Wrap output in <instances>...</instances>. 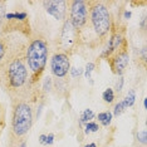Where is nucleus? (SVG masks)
<instances>
[{
  "instance_id": "obj_24",
  "label": "nucleus",
  "mask_w": 147,
  "mask_h": 147,
  "mask_svg": "<svg viewBox=\"0 0 147 147\" xmlns=\"http://www.w3.org/2000/svg\"><path fill=\"white\" fill-rule=\"evenodd\" d=\"M131 15H132V13H131V11L126 10L125 13H123V19H126V20H128V19L131 18Z\"/></svg>"
},
{
  "instance_id": "obj_22",
  "label": "nucleus",
  "mask_w": 147,
  "mask_h": 147,
  "mask_svg": "<svg viewBox=\"0 0 147 147\" xmlns=\"http://www.w3.org/2000/svg\"><path fill=\"white\" fill-rule=\"evenodd\" d=\"M51 86H52V79L51 78H47L44 81V87H43V89H44L45 92H49V91H51Z\"/></svg>"
},
{
  "instance_id": "obj_5",
  "label": "nucleus",
  "mask_w": 147,
  "mask_h": 147,
  "mask_svg": "<svg viewBox=\"0 0 147 147\" xmlns=\"http://www.w3.org/2000/svg\"><path fill=\"white\" fill-rule=\"evenodd\" d=\"M81 42V30L76 28L68 19L63 22L61 33H59V48L63 53H72Z\"/></svg>"
},
{
  "instance_id": "obj_2",
  "label": "nucleus",
  "mask_w": 147,
  "mask_h": 147,
  "mask_svg": "<svg viewBox=\"0 0 147 147\" xmlns=\"http://www.w3.org/2000/svg\"><path fill=\"white\" fill-rule=\"evenodd\" d=\"M3 68V79L5 81L9 91L18 92L28 84L29 72L24 58L15 55L14 58L5 62Z\"/></svg>"
},
{
  "instance_id": "obj_11",
  "label": "nucleus",
  "mask_w": 147,
  "mask_h": 147,
  "mask_svg": "<svg viewBox=\"0 0 147 147\" xmlns=\"http://www.w3.org/2000/svg\"><path fill=\"white\" fill-rule=\"evenodd\" d=\"M96 117L94 115V112L92 111V109H89V108H87L84 109V111L82 112V115H81V119H79V125L83 126V125H86L87 122H91L93 118Z\"/></svg>"
},
{
  "instance_id": "obj_17",
  "label": "nucleus",
  "mask_w": 147,
  "mask_h": 147,
  "mask_svg": "<svg viewBox=\"0 0 147 147\" xmlns=\"http://www.w3.org/2000/svg\"><path fill=\"white\" fill-rule=\"evenodd\" d=\"M6 52H8V45H6L5 40L0 39V64L4 62V58L6 55Z\"/></svg>"
},
{
  "instance_id": "obj_3",
  "label": "nucleus",
  "mask_w": 147,
  "mask_h": 147,
  "mask_svg": "<svg viewBox=\"0 0 147 147\" xmlns=\"http://www.w3.org/2000/svg\"><path fill=\"white\" fill-rule=\"evenodd\" d=\"M88 20L94 35L101 40H105L112 29V16L106 4L101 1H89Z\"/></svg>"
},
{
  "instance_id": "obj_26",
  "label": "nucleus",
  "mask_w": 147,
  "mask_h": 147,
  "mask_svg": "<svg viewBox=\"0 0 147 147\" xmlns=\"http://www.w3.org/2000/svg\"><path fill=\"white\" fill-rule=\"evenodd\" d=\"M141 26H142V29H143V30H145V29H146V18H145V16H143V18H142Z\"/></svg>"
},
{
  "instance_id": "obj_25",
  "label": "nucleus",
  "mask_w": 147,
  "mask_h": 147,
  "mask_svg": "<svg viewBox=\"0 0 147 147\" xmlns=\"http://www.w3.org/2000/svg\"><path fill=\"white\" fill-rule=\"evenodd\" d=\"M141 55H142V61H143V62H146V59H147V55H146V47H143V48H142Z\"/></svg>"
},
{
  "instance_id": "obj_28",
  "label": "nucleus",
  "mask_w": 147,
  "mask_h": 147,
  "mask_svg": "<svg viewBox=\"0 0 147 147\" xmlns=\"http://www.w3.org/2000/svg\"><path fill=\"white\" fill-rule=\"evenodd\" d=\"M19 147H26V142H25V141H23V142L20 143V146H19Z\"/></svg>"
},
{
  "instance_id": "obj_4",
  "label": "nucleus",
  "mask_w": 147,
  "mask_h": 147,
  "mask_svg": "<svg viewBox=\"0 0 147 147\" xmlns=\"http://www.w3.org/2000/svg\"><path fill=\"white\" fill-rule=\"evenodd\" d=\"M33 121H34V116L30 105L24 101L16 102L13 108L11 117V131L14 136L20 138L28 135L33 126Z\"/></svg>"
},
{
  "instance_id": "obj_13",
  "label": "nucleus",
  "mask_w": 147,
  "mask_h": 147,
  "mask_svg": "<svg viewBox=\"0 0 147 147\" xmlns=\"http://www.w3.org/2000/svg\"><path fill=\"white\" fill-rule=\"evenodd\" d=\"M102 99L105 101V103H112L115 101V91L112 88H107L105 92L102 93Z\"/></svg>"
},
{
  "instance_id": "obj_14",
  "label": "nucleus",
  "mask_w": 147,
  "mask_h": 147,
  "mask_svg": "<svg viewBox=\"0 0 147 147\" xmlns=\"http://www.w3.org/2000/svg\"><path fill=\"white\" fill-rule=\"evenodd\" d=\"M94 68H96V64L93 62H88L86 64V68H84V77L87 79H88L89 82H91V84H93V81H92V72L94 71Z\"/></svg>"
},
{
  "instance_id": "obj_6",
  "label": "nucleus",
  "mask_w": 147,
  "mask_h": 147,
  "mask_svg": "<svg viewBox=\"0 0 147 147\" xmlns=\"http://www.w3.org/2000/svg\"><path fill=\"white\" fill-rule=\"evenodd\" d=\"M69 19L68 20L78 30L83 29L88 24V3L83 0L69 1Z\"/></svg>"
},
{
  "instance_id": "obj_19",
  "label": "nucleus",
  "mask_w": 147,
  "mask_h": 147,
  "mask_svg": "<svg viewBox=\"0 0 147 147\" xmlns=\"http://www.w3.org/2000/svg\"><path fill=\"white\" fill-rule=\"evenodd\" d=\"M69 73H71V76L73 78H79L82 74H83V69L82 68H76V67H71V69H69Z\"/></svg>"
},
{
  "instance_id": "obj_1",
  "label": "nucleus",
  "mask_w": 147,
  "mask_h": 147,
  "mask_svg": "<svg viewBox=\"0 0 147 147\" xmlns=\"http://www.w3.org/2000/svg\"><path fill=\"white\" fill-rule=\"evenodd\" d=\"M49 55V44L44 38L35 36L25 48L24 59L32 73V82H35L44 72Z\"/></svg>"
},
{
  "instance_id": "obj_8",
  "label": "nucleus",
  "mask_w": 147,
  "mask_h": 147,
  "mask_svg": "<svg viewBox=\"0 0 147 147\" xmlns=\"http://www.w3.org/2000/svg\"><path fill=\"white\" fill-rule=\"evenodd\" d=\"M108 61H109V65H111L112 72L118 77H121L125 73L129 63V54H128V51H127V44L125 47H122L118 52H116Z\"/></svg>"
},
{
  "instance_id": "obj_29",
  "label": "nucleus",
  "mask_w": 147,
  "mask_h": 147,
  "mask_svg": "<svg viewBox=\"0 0 147 147\" xmlns=\"http://www.w3.org/2000/svg\"><path fill=\"white\" fill-rule=\"evenodd\" d=\"M143 107H145V109L147 108V101L146 99H143Z\"/></svg>"
},
{
  "instance_id": "obj_18",
  "label": "nucleus",
  "mask_w": 147,
  "mask_h": 147,
  "mask_svg": "<svg viewBox=\"0 0 147 147\" xmlns=\"http://www.w3.org/2000/svg\"><path fill=\"white\" fill-rule=\"evenodd\" d=\"M136 137H137V141H138L140 143L146 145V142H147V132H146V129H142V131L137 132Z\"/></svg>"
},
{
  "instance_id": "obj_20",
  "label": "nucleus",
  "mask_w": 147,
  "mask_h": 147,
  "mask_svg": "<svg viewBox=\"0 0 147 147\" xmlns=\"http://www.w3.org/2000/svg\"><path fill=\"white\" fill-rule=\"evenodd\" d=\"M123 84H125V79H123V77H118V81L116 82V87H115V89L117 92H122V88H123Z\"/></svg>"
},
{
  "instance_id": "obj_21",
  "label": "nucleus",
  "mask_w": 147,
  "mask_h": 147,
  "mask_svg": "<svg viewBox=\"0 0 147 147\" xmlns=\"http://www.w3.org/2000/svg\"><path fill=\"white\" fill-rule=\"evenodd\" d=\"M53 143H54V135H53V133H49V135H47L44 146H51Z\"/></svg>"
},
{
  "instance_id": "obj_27",
  "label": "nucleus",
  "mask_w": 147,
  "mask_h": 147,
  "mask_svg": "<svg viewBox=\"0 0 147 147\" xmlns=\"http://www.w3.org/2000/svg\"><path fill=\"white\" fill-rule=\"evenodd\" d=\"M84 147H97V145L94 142H92V143H88V145H86Z\"/></svg>"
},
{
  "instance_id": "obj_9",
  "label": "nucleus",
  "mask_w": 147,
  "mask_h": 147,
  "mask_svg": "<svg viewBox=\"0 0 147 147\" xmlns=\"http://www.w3.org/2000/svg\"><path fill=\"white\" fill-rule=\"evenodd\" d=\"M67 5L68 3L63 0H49V1H43L47 14L52 15L55 20H65L67 16Z\"/></svg>"
},
{
  "instance_id": "obj_15",
  "label": "nucleus",
  "mask_w": 147,
  "mask_h": 147,
  "mask_svg": "<svg viewBox=\"0 0 147 147\" xmlns=\"http://www.w3.org/2000/svg\"><path fill=\"white\" fill-rule=\"evenodd\" d=\"M126 109H127V107H126L125 102H123V99H122V101H119L118 103H116V105H115V108H113L112 116H116V117L121 116L122 113L126 111Z\"/></svg>"
},
{
  "instance_id": "obj_23",
  "label": "nucleus",
  "mask_w": 147,
  "mask_h": 147,
  "mask_svg": "<svg viewBox=\"0 0 147 147\" xmlns=\"http://www.w3.org/2000/svg\"><path fill=\"white\" fill-rule=\"evenodd\" d=\"M45 138H47V135H44V133L40 135V136H39V143H40V145H44V143H45Z\"/></svg>"
},
{
  "instance_id": "obj_12",
  "label": "nucleus",
  "mask_w": 147,
  "mask_h": 147,
  "mask_svg": "<svg viewBox=\"0 0 147 147\" xmlns=\"http://www.w3.org/2000/svg\"><path fill=\"white\" fill-rule=\"evenodd\" d=\"M123 102H125L127 108H128V107H132L133 105H135V102H136V92H135V89H129L128 93H127V96H126V98L123 99Z\"/></svg>"
},
{
  "instance_id": "obj_10",
  "label": "nucleus",
  "mask_w": 147,
  "mask_h": 147,
  "mask_svg": "<svg viewBox=\"0 0 147 147\" xmlns=\"http://www.w3.org/2000/svg\"><path fill=\"white\" fill-rule=\"evenodd\" d=\"M97 118H98V122L101 123L103 127H108V126L112 123L113 116H112V112L105 111V112L98 113V115H97Z\"/></svg>"
},
{
  "instance_id": "obj_7",
  "label": "nucleus",
  "mask_w": 147,
  "mask_h": 147,
  "mask_svg": "<svg viewBox=\"0 0 147 147\" xmlns=\"http://www.w3.org/2000/svg\"><path fill=\"white\" fill-rule=\"evenodd\" d=\"M71 69V59L69 54L63 52H58L51 58V71L57 78H64L68 76Z\"/></svg>"
},
{
  "instance_id": "obj_16",
  "label": "nucleus",
  "mask_w": 147,
  "mask_h": 147,
  "mask_svg": "<svg viewBox=\"0 0 147 147\" xmlns=\"http://www.w3.org/2000/svg\"><path fill=\"white\" fill-rule=\"evenodd\" d=\"M98 129H99V125L96 122H93V121L87 122L84 125V133L86 135H89V133H92V132H98Z\"/></svg>"
}]
</instances>
